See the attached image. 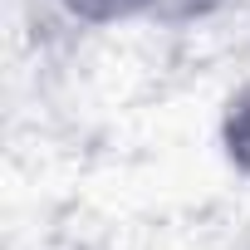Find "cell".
I'll return each instance as SVG.
<instances>
[{"instance_id": "6da1fadb", "label": "cell", "mask_w": 250, "mask_h": 250, "mask_svg": "<svg viewBox=\"0 0 250 250\" xmlns=\"http://www.w3.org/2000/svg\"><path fill=\"white\" fill-rule=\"evenodd\" d=\"M64 15L79 20V25H93V30H108V25H128V20H152L157 0H59Z\"/></svg>"}, {"instance_id": "7a4b0ae2", "label": "cell", "mask_w": 250, "mask_h": 250, "mask_svg": "<svg viewBox=\"0 0 250 250\" xmlns=\"http://www.w3.org/2000/svg\"><path fill=\"white\" fill-rule=\"evenodd\" d=\"M221 147H226V162L240 172V177H250V83L226 103V113H221Z\"/></svg>"}, {"instance_id": "3957f363", "label": "cell", "mask_w": 250, "mask_h": 250, "mask_svg": "<svg viewBox=\"0 0 250 250\" xmlns=\"http://www.w3.org/2000/svg\"><path fill=\"white\" fill-rule=\"evenodd\" d=\"M221 0H157L152 20H167V25H187V20H206Z\"/></svg>"}]
</instances>
